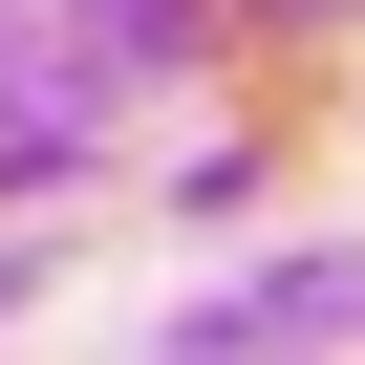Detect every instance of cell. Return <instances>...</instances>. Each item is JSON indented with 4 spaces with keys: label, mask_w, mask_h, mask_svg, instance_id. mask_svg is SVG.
Returning <instances> with one entry per match:
<instances>
[{
    "label": "cell",
    "mask_w": 365,
    "mask_h": 365,
    "mask_svg": "<svg viewBox=\"0 0 365 365\" xmlns=\"http://www.w3.org/2000/svg\"><path fill=\"white\" fill-rule=\"evenodd\" d=\"M215 0H86V65H194Z\"/></svg>",
    "instance_id": "6da1fadb"
}]
</instances>
